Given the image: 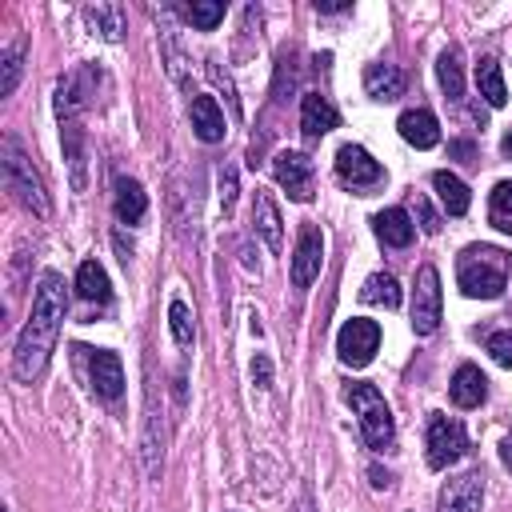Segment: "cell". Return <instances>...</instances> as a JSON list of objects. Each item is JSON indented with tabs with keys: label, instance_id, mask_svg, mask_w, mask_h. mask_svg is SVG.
Wrapping results in <instances>:
<instances>
[{
	"label": "cell",
	"instance_id": "8992f818",
	"mask_svg": "<svg viewBox=\"0 0 512 512\" xmlns=\"http://www.w3.org/2000/svg\"><path fill=\"white\" fill-rule=\"evenodd\" d=\"M408 316H412V332L416 336H432L440 328V272L432 264H420L416 268Z\"/></svg>",
	"mask_w": 512,
	"mask_h": 512
},
{
	"label": "cell",
	"instance_id": "8fae6325",
	"mask_svg": "<svg viewBox=\"0 0 512 512\" xmlns=\"http://www.w3.org/2000/svg\"><path fill=\"white\" fill-rule=\"evenodd\" d=\"M272 176H276V184H280L292 200L304 204V200L312 196V176H316V168H312V160H308L304 152H276Z\"/></svg>",
	"mask_w": 512,
	"mask_h": 512
},
{
	"label": "cell",
	"instance_id": "2e32d148",
	"mask_svg": "<svg viewBox=\"0 0 512 512\" xmlns=\"http://www.w3.org/2000/svg\"><path fill=\"white\" fill-rule=\"evenodd\" d=\"M372 232H376V240L384 248H408L412 236H416V224H412V216L404 208H384V212L372 216Z\"/></svg>",
	"mask_w": 512,
	"mask_h": 512
},
{
	"label": "cell",
	"instance_id": "ac0fdd59",
	"mask_svg": "<svg viewBox=\"0 0 512 512\" xmlns=\"http://www.w3.org/2000/svg\"><path fill=\"white\" fill-rule=\"evenodd\" d=\"M252 224H256L260 240H264L272 252H280V244H284V220H280V208H276L272 192H264V188H256V200H252Z\"/></svg>",
	"mask_w": 512,
	"mask_h": 512
},
{
	"label": "cell",
	"instance_id": "f546056e",
	"mask_svg": "<svg viewBox=\"0 0 512 512\" xmlns=\"http://www.w3.org/2000/svg\"><path fill=\"white\" fill-rule=\"evenodd\" d=\"M488 220L500 232H512V180H500L488 196Z\"/></svg>",
	"mask_w": 512,
	"mask_h": 512
},
{
	"label": "cell",
	"instance_id": "e575fe53",
	"mask_svg": "<svg viewBox=\"0 0 512 512\" xmlns=\"http://www.w3.org/2000/svg\"><path fill=\"white\" fill-rule=\"evenodd\" d=\"M236 208V168H220V212L232 216Z\"/></svg>",
	"mask_w": 512,
	"mask_h": 512
},
{
	"label": "cell",
	"instance_id": "30bf717a",
	"mask_svg": "<svg viewBox=\"0 0 512 512\" xmlns=\"http://www.w3.org/2000/svg\"><path fill=\"white\" fill-rule=\"evenodd\" d=\"M484 508V472L468 468L460 476H448L440 496H436V512H480Z\"/></svg>",
	"mask_w": 512,
	"mask_h": 512
},
{
	"label": "cell",
	"instance_id": "e0dca14e",
	"mask_svg": "<svg viewBox=\"0 0 512 512\" xmlns=\"http://www.w3.org/2000/svg\"><path fill=\"white\" fill-rule=\"evenodd\" d=\"M396 128H400V136H404L412 148H436V144H440V120H436L428 108H408V112H400Z\"/></svg>",
	"mask_w": 512,
	"mask_h": 512
},
{
	"label": "cell",
	"instance_id": "f35d334b",
	"mask_svg": "<svg viewBox=\"0 0 512 512\" xmlns=\"http://www.w3.org/2000/svg\"><path fill=\"white\" fill-rule=\"evenodd\" d=\"M368 476H372V488H388V484H392V476L380 472V468H368Z\"/></svg>",
	"mask_w": 512,
	"mask_h": 512
},
{
	"label": "cell",
	"instance_id": "ab89813d",
	"mask_svg": "<svg viewBox=\"0 0 512 512\" xmlns=\"http://www.w3.org/2000/svg\"><path fill=\"white\" fill-rule=\"evenodd\" d=\"M316 12H324V16H336V12H348V4H320V0H316Z\"/></svg>",
	"mask_w": 512,
	"mask_h": 512
},
{
	"label": "cell",
	"instance_id": "3957f363",
	"mask_svg": "<svg viewBox=\"0 0 512 512\" xmlns=\"http://www.w3.org/2000/svg\"><path fill=\"white\" fill-rule=\"evenodd\" d=\"M0 164H4V188L36 216H48L52 212V200H48V188H44V176L36 172L32 156L24 152V144L8 132L4 144H0Z\"/></svg>",
	"mask_w": 512,
	"mask_h": 512
},
{
	"label": "cell",
	"instance_id": "277c9868",
	"mask_svg": "<svg viewBox=\"0 0 512 512\" xmlns=\"http://www.w3.org/2000/svg\"><path fill=\"white\" fill-rule=\"evenodd\" d=\"M344 400L352 404V412L360 416V432L368 440V448L376 452H388L396 444V420H392V408L384 404L380 388L368 384V380H352L344 388Z\"/></svg>",
	"mask_w": 512,
	"mask_h": 512
},
{
	"label": "cell",
	"instance_id": "44dd1931",
	"mask_svg": "<svg viewBox=\"0 0 512 512\" xmlns=\"http://www.w3.org/2000/svg\"><path fill=\"white\" fill-rule=\"evenodd\" d=\"M364 92L372 100H396V96H404V72L396 64H368L364 68Z\"/></svg>",
	"mask_w": 512,
	"mask_h": 512
},
{
	"label": "cell",
	"instance_id": "d590c367",
	"mask_svg": "<svg viewBox=\"0 0 512 512\" xmlns=\"http://www.w3.org/2000/svg\"><path fill=\"white\" fill-rule=\"evenodd\" d=\"M252 380H256V388H272V360L268 356L252 360Z\"/></svg>",
	"mask_w": 512,
	"mask_h": 512
},
{
	"label": "cell",
	"instance_id": "b9f144b4",
	"mask_svg": "<svg viewBox=\"0 0 512 512\" xmlns=\"http://www.w3.org/2000/svg\"><path fill=\"white\" fill-rule=\"evenodd\" d=\"M500 148H504V156H512V132L504 136V144H500Z\"/></svg>",
	"mask_w": 512,
	"mask_h": 512
},
{
	"label": "cell",
	"instance_id": "ba28073f",
	"mask_svg": "<svg viewBox=\"0 0 512 512\" xmlns=\"http://www.w3.org/2000/svg\"><path fill=\"white\" fill-rule=\"evenodd\" d=\"M320 264H324V232L316 224H300V236H296V248H292V288L304 292L316 276H320Z\"/></svg>",
	"mask_w": 512,
	"mask_h": 512
},
{
	"label": "cell",
	"instance_id": "60d3db41",
	"mask_svg": "<svg viewBox=\"0 0 512 512\" xmlns=\"http://www.w3.org/2000/svg\"><path fill=\"white\" fill-rule=\"evenodd\" d=\"M292 512H316V504H312V496H300V500L292 504Z\"/></svg>",
	"mask_w": 512,
	"mask_h": 512
},
{
	"label": "cell",
	"instance_id": "4fadbf2b",
	"mask_svg": "<svg viewBox=\"0 0 512 512\" xmlns=\"http://www.w3.org/2000/svg\"><path fill=\"white\" fill-rule=\"evenodd\" d=\"M92 84H96V68H92V64L68 72V76L56 84V116H60V124H64V120H80V108L88 104Z\"/></svg>",
	"mask_w": 512,
	"mask_h": 512
},
{
	"label": "cell",
	"instance_id": "6da1fadb",
	"mask_svg": "<svg viewBox=\"0 0 512 512\" xmlns=\"http://www.w3.org/2000/svg\"><path fill=\"white\" fill-rule=\"evenodd\" d=\"M64 316H68L64 276L60 272H44L40 284H36V296H32V312H28V320H24L20 336H16V348H12V376L20 384H32L48 368Z\"/></svg>",
	"mask_w": 512,
	"mask_h": 512
},
{
	"label": "cell",
	"instance_id": "9a60e30c",
	"mask_svg": "<svg viewBox=\"0 0 512 512\" xmlns=\"http://www.w3.org/2000/svg\"><path fill=\"white\" fill-rule=\"evenodd\" d=\"M188 116H192L196 140H204V144H220V140H224L228 124H224V108L216 104V96H192Z\"/></svg>",
	"mask_w": 512,
	"mask_h": 512
},
{
	"label": "cell",
	"instance_id": "9c48e42d",
	"mask_svg": "<svg viewBox=\"0 0 512 512\" xmlns=\"http://www.w3.org/2000/svg\"><path fill=\"white\" fill-rule=\"evenodd\" d=\"M336 176H340L344 188L364 192V188H376V184L384 180V168H380V160H372L368 148H360V144H344V148L336 152Z\"/></svg>",
	"mask_w": 512,
	"mask_h": 512
},
{
	"label": "cell",
	"instance_id": "83f0119b",
	"mask_svg": "<svg viewBox=\"0 0 512 512\" xmlns=\"http://www.w3.org/2000/svg\"><path fill=\"white\" fill-rule=\"evenodd\" d=\"M360 300L364 304H384V308H400V284L392 272H372L360 284Z\"/></svg>",
	"mask_w": 512,
	"mask_h": 512
},
{
	"label": "cell",
	"instance_id": "7a4b0ae2",
	"mask_svg": "<svg viewBox=\"0 0 512 512\" xmlns=\"http://www.w3.org/2000/svg\"><path fill=\"white\" fill-rule=\"evenodd\" d=\"M508 252L496 244H468L456 256V284L472 300H496L508 288Z\"/></svg>",
	"mask_w": 512,
	"mask_h": 512
},
{
	"label": "cell",
	"instance_id": "74e56055",
	"mask_svg": "<svg viewBox=\"0 0 512 512\" xmlns=\"http://www.w3.org/2000/svg\"><path fill=\"white\" fill-rule=\"evenodd\" d=\"M500 460H504V468L512 472V432H508V436L500 440Z\"/></svg>",
	"mask_w": 512,
	"mask_h": 512
},
{
	"label": "cell",
	"instance_id": "8d00e7d4",
	"mask_svg": "<svg viewBox=\"0 0 512 512\" xmlns=\"http://www.w3.org/2000/svg\"><path fill=\"white\" fill-rule=\"evenodd\" d=\"M416 212H420V228H424V232H440V220H436V212L428 208V200H416Z\"/></svg>",
	"mask_w": 512,
	"mask_h": 512
},
{
	"label": "cell",
	"instance_id": "1f68e13d",
	"mask_svg": "<svg viewBox=\"0 0 512 512\" xmlns=\"http://www.w3.org/2000/svg\"><path fill=\"white\" fill-rule=\"evenodd\" d=\"M0 68H4V76H0V96H12V92H16V80H20V72H24V40H16V44H8V48L0 52Z\"/></svg>",
	"mask_w": 512,
	"mask_h": 512
},
{
	"label": "cell",
	"instance_id": "d6a6232c",
	"mask_svg": "<svg viewBox=\"0 0 512 512\" xmlns=\"http://www.w3.org/2000/svg\"><path fill=\"white\" fill-rule=\"evenodd\" d=\"M192 28H200V32H212L220 20H224V4L220 0H212V4H180L176 8Z\"/></svg>",
	"mask_w": 512,
	"mask_h": 512
},
{
	"label": "cell",
	"instance_id": "7402d4cb",
	"mask_svg": "<svg viewBox=\"0 0 512 512\" xmlns=\"http://www.w3.org/2000/svg\"><path fill=\"white\" fill-rule=\"evenodd\" d=\"M432 188H436V196H440V204H444L448 216H464V212H468L472 192H468V184H464L456 172H448V168L432 172Z\"/></svg>",
	"mask_w": 512,
	"mask_h": 512
},
{
	"label": "cell",
	"instance_id": "f1b7e54d",
	"mask_svg": "<svg viewBox=\"0 0 512 512\" xmlns=\"http://www.w3.org/2000/svg\"><path fill=\"white\" fill-rule=\"evenodd\" d=\"M84 20L92 24V32H100L104 40H120L124 36V12L116 8V4H88L84 8Z\"/></svg>",
	"mask_w": 512,
	"mask_h": 512
},
{
	"label": "cell",
	"instance_id": "cb8c5ba5",
	"mask_svg": "<svg viewBox=\"0 0 512 512\" xmlns=\"http://www.w3.org/2000/svg\"><path fill=\"white\" fill-rule=\"evenodd\" d=\"M140 456H144L148 480H160V472H164V440H156V392H148V424H144V448H140Z\"/></svg>",
	"mask_w": 512,
	"mask_h": 512
},
{
	"label": "cell",
	"instance_id": "7c38bea8",
	"mask_svg": "<svg viewBox=\"0 0 512 512\" xmlns=\"http://www.w3.org/2000/svg\"><path fill=\"white\" fill-rule=\"evenodd\" d=\"M88 352V380H92V392L100 396V400H120V392H124V364H120V356L116 352H108V348H84Z\"/></svg>",
	"mask_w": 512,
	"mask_h": 512
},
{
	"label": "cell",
	"instance_id": "ffe728a7",
	"mask_svg": "<svg viewBox=\"0 0 512 512\" xmlns=\"http://www.w3.org/2000/svg\"><path fill=\"white\" fill-rule=\"evenodd\" d=\"M112 208H116L120 224H140V220H144V212H148V196H144L140 180H132V176H120V180H116V196H112Z\"/></svg>",
	"mask_w": 512,
	"mask_h": 512
},
{
	"label": "cell",
	"instance_id": "484cf974",
	"mask_svg": "<svg viewBox=\"0 0 512 512\" xmlns=\"http://www.w3.org/2000/svg\"><path fill=\"white\" fill-rule=\"evenodd\" d=\"M436 76H440V88L452 104L464 100V68H460V48H444L440 60H436Z\"/></svg>",
	"mask_w": 512,
	"mask_h": 512
},
{
	"label": "cell",
	"instance_id": "d4e9b609",
	"mask_svg": "<svg viewBox=\"0 0 512 512\" xmlns=\"http://www.w3.org/2000/svg\"><path fill=\"white\" fill-rule=\"evenodd\" d=\"M476 88H480V96L488 100V108H504V104H508L504 72H500V64H496L492 56H484V60L476 64Z\"/></svg>",
	"mask_w": 512,
	"mask_h": 512
},
{
	"label": "cell",
	"instance_id": "5bb4252c",
	"mask_svg": "<svg viewBox=\"0 0 512 512\" xmlns=\"http://www.w3.org/2000/svg\"><path fill=\"white\" fill-rule=\"evenodd\" d=\"M336 124H340V112L332 108V100L320 96V92H304V100H300V132H304V140H320Z\"/></svg>",
	"mask_w": 512,
	"mask_h": 512
},
{
	"label": "cell",
	"instance_id": "d6986e66",
	"mask_svg": "<svg viewBox=\"0 0 512 512\" xmlns=\"http://www.w3.org/2000/svg\"><path fill=\"white\" fill-rule=\"evenodd\" d=\"M448 396H452L456 408H480L484 396H488V380H484V372H480L476 364H460V368L452 372Z\"/></svg>",
	"mask_w": 512,
	"mask_h": 512
},
{
	"label": "cell",
	"instance_id": "52a82bcc",
	"mask_svg": "<svg viewBox=\"0 0 512 512\" xmlns=\"http://www.w3.org/2000/svg\"><path fill=\"white\" fill-rule=\"evenodd\" d=\"M376 348H380V324H376V320L352 316V320L340 324V332H336V356H340L348 368L372 364Z\"/></svg>",
	"mask_w": 512,
	"mask_h": 512
},
{
	"label": "cell",
	"instance_id": "5b68a950",
	"mask_svg": "<svg viewBox=\"0 0 512 512\" xmlns=\"http://www.w3.org/2000/svg\"><path fill=\"white\" fill-rule=\"evenodd\" d=\"M468 432L460 420L444 416V412H428V468H452L456 460L468 456Z\"/></svg>",
	"mask_w": 512,
	"mask_h": 512
},
{
	"label": "cell",
	"instance_id": "836d02e7",
	"mask_svg": "<svg viewBox=\"0 0 512 512\" xmlns=\"http://www.w3.org/2000/svg\"><path fill=\"white\" fill-rule=\"evenodd\" d=\"M484 348H488V356H492L500 368H512V328L492 332V336L484 340Z\"/></svg>",
	"mask_w": 512,
	"mask_h": 512
},
{
	"label": "cell",
	"instance_id": "603a6c76",
	"mask_svg": "<svg viewBox=\"0 0 512 512\" xmlns=\"http://www.w3.org/2000/svg\"><path fill=\"white\" fill-rule=\"evenodd\" d=\"M60 144H64V160L72 164V188L84 192V128H80V120L60 124Z\"/></svg>",
	"mask_w": 512,
	"mask_h": 512
},
{
	"label": "cell",
	"instance_id": "4dcf8cb0",
	"mask_svg": "<svg viewBox=\"0 0 512 512\" xmlns=\"http://www.w3.org/2000/svg\"><path fill=\"white\" fill-rule=\"evenodd\" d=\"M168 328H172V340H176L180 348H192V340H196V324H192V308H188L180 296L168 304Z\"/></svg>",
	"mask_w": 512,
	"mask_h": 512
},
{
	"label": "cell",
	"instance_id": "4316f807",
	"mask_svg": "<svg viewBox=\"0 0 512 512\" xmlns=\"http://www.w3.org/2000/svg\"><path fill=\"white\" fill-rule=\"evenodd\" d=\"M76 292L84 300H96V304H104L112 296V284H108V272L100 268V260H84L76 268Z\"/></svg>",
	"mask_w": 512,
	"mask_h": 512
}]
</instances>
